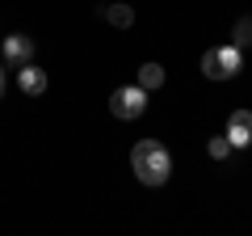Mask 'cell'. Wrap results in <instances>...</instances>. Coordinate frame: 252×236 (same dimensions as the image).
<instances>
[{
  "label": "cell",
  "instance_id": "1",
  "mask_svg": "<svg viewBox=\"0 0 252 236\" xmlns=\"http://www.w3.org/2000/svg\"><path fill=\"white\" fill-rule=\"evenodd\" d=\"M130 169L143 186H164L172 177V152L160 144V139H139L130 148Z\"/></svg>",
  "mask_w": 252,
  "mask_h": 236
},
{
  "label": "cell",
  "instance_id": "2",
  "mask_svg": "<svg viewBox=\"0 0 252 236\" xmlns=\"http://www.w3.org/2000/svg\"><path fill=\"white\" fill-rule=\"evenodd\" d=\"M240 68H244V46L235 42L210 46L202 55V76H210V80H231V76H240Z\"/></svg>",
  "mask_w": 252,
  "mask_h": 236
},
{
  "label": "cell",
  "instance_id": "3",
  "mask_svg": "<svg viewBox=\"0 0 252 236\" xmlns=\"http://www.w3.org/2000/svg\"><path fill=\"white\" fill-rule=\"evenodd\" d=\"M143 110H147V89H143V84H122V89L109 93V114L122 118V122L143 118Z\"/></svg>",
  "mask_w": 252,
  "mask_h": 236
},
{
  "label": "cell",
  "instance_id": "4",
  "mask_svg": "<svg viewBox=\"0 0 252 236\" xmlns=\"http://www.w3.org/2000/svg\"><path fill=\"white\" fill-rule=\"evenodd\" d=\"M227 139H231V148H248L252 144V110H231L227 114V131H223Z\"/></svg>",
  "mask_w": 252,
  "mask_h": 236
},
{
  "label": "cell",
  "instance_id": "5",
  "mask_svg": "<svg viewBox=\"0 0 252 236\" xmlns=\"http://www.w3.org/2000/svg\"><path fill=\"white\" fill-rule=\"evenodd\" d=\"M34 59V38L30 34H9L4 38V64H30Z\"/></svg>",
  "mask_w": 252,
  "mask_h": 236
},
{
  "label": "cell",
  "instance_id": "6",
  "mask_svg": "<svg viewBox=\"0 0 252 236\" xmlns=\"http://www.w3.org/2000/svg\"><path fill=\"white\" fill-rule=\"evenodd\" d=\"M17 84H21V93H30V97H42V93H46V72L38 64H21Z\"/></svg>",
  "mask_w": 252,
  "mask_h": 236
},
{
  "label": "cell",
  "instance_id": "7",
  "mask_svg": "<svg viewBox=\"0 0 252 236\" xmlns=\"http://www.w3.org/2000/svg\"><path fill=\"white\" fill-rule=\"evenodd\" d=\"M101 17H105L109 26H118V30H130V26H135V9H130V4H105Z\"/></svg>",
  "mask_w": 252,
  "mask_h": 236
},
{
  "label": "cell",
  "instance_id": "8",
  "mask_svg": "<svg viewBox=\"0 0 252 236\" xmlns=\"http://www.w3.org/2000/svg\"><path fill=\"white\" fill-rule=\"evenodd\" d=\"M135 84H143L147 93L160 89V84H164V68H160V64H143V68H139V80H135Z\"/></svg>",
  "mask_w": 252,
  "mask_h": 236
},
{
  "label": "cell",
  "instance_id": "9",
  "mask_svg": "<svg viewBox=\"0 0 252 236\" xmlns=\"http://www.w3.org/2000/svg\"><path fill=\"white\" fill-rule=\"evenodd\" d=\"M231 42L235 46H252V17H240L231 26Z\"/></svg>",
  "mask_w": 252,
  "mask_h": 236
},
{
  "label": "cell",
  "instance_id": "10",
  "mask_svg": "<svg viewBox=\"0 0 252 236\" xmlns=\"http://www.w3.org/2000/svg\"><path fill=\"white\" fill-rule=\"evenodd\" d=\"M206 152H210V160H227V156H231V139L227 135H210Z\"/></svg>",
  "mask_w": 252,
  "mask_h": 236
},
{
  "label": "cell",
  "instance_id": "11",
  "mask_svg": "<svg viewBox=\"0 0 252 236\" xmlns=\"http://www.w3.org/2000/svg\"><path fill=\"white\" fill-rule=\"evenodd\" d=\"M0 97H4V64H0Z\"/></svg>",
  "mask_w": 252,
  "mask_h": 236
}]
</instances>
